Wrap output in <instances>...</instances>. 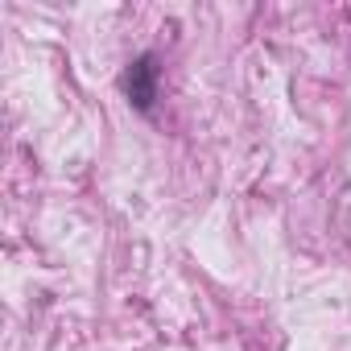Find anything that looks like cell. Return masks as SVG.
<instances>
[{
	"label": "cell",
	"instance_id": "1",
	"mask_svg": "<svg viewBox=\"0 0 351 351\" xmlns=\"http://www.w3.org/2000/svg\"><path fill=\"white\" fill-rule=\"evenodd\" d=\"M124 95L136 112H153L157 104V54H141L124 71Z\"/></svg>",
	"mask_w": 351,
	"mask_h": 351
}]
</instances>
